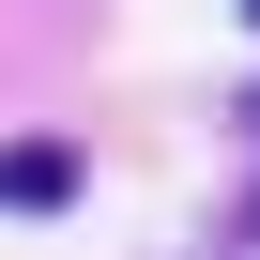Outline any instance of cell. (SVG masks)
I'll return each mask as SVG.
<instances>
[{
    "mask_svg": "<svg viewBox=\"0 0 260 260\" xmlns=\"http://www.w3.org/2000/svg\"><path fill=\"white\" fill-rule=\"evenodd\" d=\"M77 199V153L61 138H0V214H61Z\"/></svg>",
    "mask_w": 260,
    "mask_h": 260,
    "instance_id": "obj_1",
    "label": "cell"
},
{
    "mask_svg": "<svg viewBox=\"0 0 260 260\" xmlns=\"http://www.w3.org/2000/svg\"><path fill=\"white\" fill-rule=\"evenodd\" d=\"M245 16H260V0H245Z\"/></svg>",
    "mask_w": 260,
    "mask_h": 260,
    "instance_id": "obj_2",
    "label": "cell"
}]
</instances>
